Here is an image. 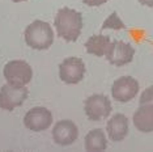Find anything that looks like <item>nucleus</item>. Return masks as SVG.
<instances>
[{"label":"nucleus","instance_id":"1","mask_svg":"<svg viewBox=\"0 0 153 152\" xmlns=\"http://www.w3.org/2000/svg\"><path fill=\"white\" fill-rule=\"evenodd\" d=\"M54 25L59 37L67 42H75L82 30V16L75 9L64 7L58 11Z\"/></svg>","mask_w":153,"mask_h":152},{"label":"nucleus","instance_id":"2","mask_svg":"<svg viewBox=\"0 0 153 152\" xmlns=\"http://www.w3.org/2000/svg\"><path fill=\"white\" fill-rule=\"evenodd\" d=\"M25 42L34 50H47L54 42L51 25L42 20H36L25 29Z\"/></svg>","mask_w":153,"mask_h":152},{"label":"nucleus","instance_id":"3","mask_svg":"<svg viewBox=\"0 0 153 152\" xmlns=\"http://www.w3.org/2000/svg\"><path fill=\"white\" fill-rule=\"evenodd\" d=\"M4 77L11 85L25 87L32 81L33 70L25 60H11L4 67Z\"/></svg>","mask_w":153,"mask_h":152},{"label":"nucleus","instance_id":"4","mask_svg":"<svg viewBox=\"0 0 153 152\" xmlns=\"http://www.w3.org/2000/svg\"><path fill=\"white\" fill-rule=\"evenodd\" d=\"M84 75L85 64L81 58H67L59 66V77L65 84H77L84 79Z\"/></svg>","mask_w":153,"mask_h":152},{"label":"nucleus","instance_id":"5","mask_svg":"<svg viewBox=\"0 0 153 152\" xmlns=\"http://www.w3.org/2000/svg\"><path fill=\"white\" fill-rule=\"evenodd\" d=\"M27 98V88L15 87L7 83L0 89V109L12 112L17 106H21Z\"/></svg>","mask_w":153,"mask_h":152},{"label":"nucleus","instance_id":"6","mask_svg":"<svg viewBox=\"0 0 153 152\" xmlns=\"http://www.w3.org/2000/svg\"><path fill=\"white\" fill-rule=\"evenodd\" d=\"M84 110L90 121H101L111 113V102L103 95H93L85 100Z\"/></svg>","mask_w":153,"mask_h":152},{"label":"nucleus","instance_id":"7","mask_svg":"<svg viewBox=\"0 0 153 152\" xmlns=\"http://www.w3.org/2000/svg\"><path fill=\"white\" fill-rule=\"evenodd\" d=\"M24 125L34 133L45 131L53 125V113L43 106H36L25 114Z\"/></svg>","mask_w":153,"mask_h":152},{"label":"nucleus","instance_id":"8","mask_svg":"<svg viewBox=\"0 0 153 152\" xmlns=\"http://www.w3.org/2000/svg\"><path fill=\"white\" fill-rule=\"evenodd\" d=\"M139 92V83L131 76H122L114 81L111 87V95L119 102H128L136 97Z\"/></svg>","mask_w":153,"mask_h":152},{"label":"nucleus","instance_id":"9","mask_svg":"<svg viewBox=\"0 0 153 152\" xmlns=\"http://www.w3.org/2000/svg\"><path fill=\"white\" fill-rule=\"evenodd\" d=\"M135 49L131 46V43H126L123 41H114L110 43L109 51L105 57L115 67H122V66L130 63L134 59Z\"/></svg>","mask_w":153,"mask_h":152},{"label":"nucleus","instance_id":"10","mask_svg":"<svg viewBox=\"0 0 153 152\" xmlns=\"http://www.w3.org/2000/svg\"><path fill=\"white\" fill-rule=\"evenodd\" d=\"M79 129L72 121L63 119L53 129V139L59 146H69L77 139Z\"/></svg>","mask_w":153,"mask_h":152},{"label":"nucleus","instance_id":"11","mask_svg":"<svg viewBox=\"0 0 153 152\" xmlns=\"http://www.w3.org/2000/svg\"><path fill=\"white\" fill-rule=\"evenodd\" d=\"M107 134L110 139L114 142H120L127 136L128 134V119L123 114H115L109 119L106 126Z\"/></svg>","mask_w":153,"mask_h":152},{"label":"nucleus","instance_id":"12","mask_svg":"<svg viewBox=\"0 0 153 152\" xmlns=\"http://www.w3.org/2000/svg\"><path fill=\"white\" fill-rule=\"evenodd\" d=\"M134 125L141 133L153 131V105H140L134 114Z\"/></svg>","mask_w":153,"mask_h":152},{"label":"nucleus","instance_id":"13","mask_svg":"<svg viewBox=\"0 0 153 152\" xmlns=\"http://www.w3.org/2000/svg\"><path fill=\"white\" fill-rule=\"evenodd\" d=\"M110 43V38L107 36L97 34V36H92L85 42V49L94 57H105L109 51Z\"/></svg>","mask_w":153,"mask_h":152},{"label":"nucleus","instance_id":"14","mask_svg":"<svg viewBox=\"0 0 153 152\" xmlns=\"http://www.w3.org/2000/svg\"><path fill=\"white\" fill-rule=\"evenodd\" d=\"M107 147V140L101 129H94L90 130L85 136V150L86 151H103Z\"/></svg>","mask_w":153,"mask_h":152},{"label":"nucleus","instance_id":"15","mask_svg":"<svg viewBox=\"0 0 153 152\" xmlns=\"http://www.w3.org/2000/svg\"><path fill=\"white\" fill-rule=\"evenodd\" d=\"M107 28L119 30V29H124L126 25L122 22V20L118 17L117 13H111L110 17L107 20H105V22H103V25H102V29H107Z\"/></svg>","mask_w":153,"mask_h":152},{"label":"nucleus","instance_id":"16","mask_svg":"<svg viewBox=\"0 0 153 152\" xmlns=\"http://www.w3.org/2000/svg\"><path fill=\"white\" fill-rule=\"evenodd\" d=\"M139 102H140V105H147V104L148 105H153V85H151L141 93V97Z\"/></svg>","mask_w":153,"mask_h":152},{"label":"nucleus","instance_id":"17","mask_svg":"<svg viewBox=\"0 0 153 152\" xmlns=\"http://www.w3.org/2000/svg\"><path fill=\"white\" fill-rule=\"evenodd\" d=\"M82 1L88 7H100V5L105 4L106 1H109V0H82Z\"/></svg>","mask_w":153,"mask_h":152},{"label":"nucleus","instance_id":"18","mask_svg":"<svg viewBox=\"0 0 153 152\" xmlns=\"http://www.w3.org/2000/svg\"><path fill=\"white\" fill-rule=\"evenodd\" d=\"M139 3L147 7H153V0H139Z\"/></svg>","mask_w":153,"mask_h":152},{"label":"nucleus","instance_id":"19","mask_svg":"<svg viewBox=\"0 0 153 152\" xmlns=\"http://www.w3.org/2000/svg\"><path fill=\"white\" fill-rule=\"evenodd\" d=\"M12 1H15V3H20V1H26V0H12Z\"/></svg>","mask_w":153,"mask_h":152}]
</instances>
